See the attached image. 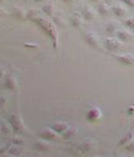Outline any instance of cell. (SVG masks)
<instances>
[{
    "label": "cell",
    "mask_w": 134,
    "mask_h": 157,
    "mask_svg": "<svg viewBox=\"0 0 134 157\" xmlns=\"http://www.w3.org/2000/svg\"><path fill=\"white\" fill-rule=\"evenodd\" d=\"M38 23L39 26L43 28V31L48 34L49 37L51 38V40L53 42V46L56 49L58 46V34L55 31V29H54V27L52 26V24L43 19H38Z\"/></svg>",
    "instance_id": "1"
},
{
    "label": "cell",
    "mask_w": 134,
    "mask_h": 157,
    "mask_svg": "<svg viewBox=\"0 0 134 157\" xmlns=\"http://www.w3.org/2000/svg\"><path fill=\"white\" fill-rule=\"evenodd\" d=\"M96 146V140H94L92 139H85L81 140L78 144L75 145L74 147V151L76 152V154H87L95 148Z\"/></svg>",
    "instance_id": "2"
},
{
    "label": "cell",
    "mask_w": 134,
    "mask_h": 157,
    "mask_svg": "<svg viewBox=\"0 0 134 157\" xmlns=\"http://www.w3.org/2000/svg\"><path fill=\"white\" fill-rule=\"evenodd\" d=\"M8 122L11 125L13 131L18 135H22L25 132V124L22 120L21 116H20L18 113L13 112L9 115L8 117Z\"/></svg>",
    "instance_id": "3"
},
{
    "label": "cell",
    "mask_w": 134,
    "mask_h": 157,
    "mask_svg": "<svg viewBox=\"0 0 134 157\" xmlns=\"http://www.w3.org/2000/svg\"><path fill=\"white\" fill-rule=\"evenodd\" d=\"M103 118L102 109L99 106H92L89 108V110L86 114V119L90 123H97L100 122Z\"/></svg>",
    "instance_id": "4"
},
{
    "label": "cell",
    "mask_w": 134,
    "mask_h": 157,
    "mask_svg": "<svg viewBox=\"0 0 134 157\" xmlns=\"http://www.w3.org/2000/svg\"><path fill=\"white\" fill-rule=\"evenodd\" d=\"M104 45L108 51H116L122 46V41H120L118 38L108 36L104 40Z\"/></svg>",
    "instance_id": "5"
},
{
    "label": "cell",
    "mask_w": 134,
    "mask_h": 157,
    "mask_svg": "<svg viewBox=\"0 0 134 157\" xmlns=\"http://www.w3.org/2000/svg\"><path fill=\"white\" fill-rule=\"evenodd\" d=\"M113 58L118 61L122 65L131 66L134 64V55L131 53H120V54H113Z\"/></svg>",
    "instance_id": "6"
},
{
    "label": "cell",
    "mask_w": 134,
    "mask_h": 157,
    "mask_svg": "<svg viewBox=\"0 0 134 157\" xmlns=\"http://www.w3.org/2000/svg\"><path fill=\"white\" fill-rule=\"evenodd\" d=\"M59 136H60V134H58V132L55 130H53L52 128H46V129H43L39 132V136H41L42 139L49 140V141L58 140Z\"/></svg>",
    "instance_id": "7"
},
{
    "label": "cell",
    "mask_w": 134,
    "mask_h": 157,
    "mask_svg": "<svg viewBox=\"0 0 134 157\" xmlns=\"http://www.w3.org/2000/svg\"><path fill=\"white\" fill-rule=\"evenodd\" d=\"M116 33L117 38L122 42H130L134 38V34L131 33V31H129V29H124V28L118 29Z\"/></svg>",
    "instance_id": "8"
},
{
    "label": "cell",
    "mask_w": 134,
    "mask_h": 157,
    "mask_svg": "<svg viewBox=\"0 0 134 157\" xmlns=\"http://www.w3.org/2000/svg\"><path fill=\"white\" fill-rule=\"evenodd\" d=\"M3 86L8 90H15L18 87L17 77L14 76L13 74H9V75H7L6 77H5Z\"/></svg>",
    "instance_id": "9"
},
{
    "label": "cell",
    "mask_w": 134,
    "mask_h": 157,
    "mask_svg": "<svg viewBox=\"0 0 134 157\" xmlns=\"http://www.w3.org/2000/svg\"><path fill=\"white\" fill-rule=\"evenodd\" d=\"M34 147L39 152H47L51 149V144L49 142V140L42 139L35 142Z\"/></svg>",
    "instance_id": "10"
},
{
    "label": "cell",
    "mask_w": 134,
    "mask_h": 157,
    "mask_svg": "<svg viewBox=\"0 0 134 157\" xmlns=\"http://www.w3.org/2000/svg\"><path fill=\"white\" fill-rule=\"evenodd\" d=\"M85 40L86 42L92 47H99L100 46V37L98 36V34H96L93 32H88L85 34Z\"/></svg>",
    "instance_id": "11"
},
{
    "label": "cell",
    "mask_w": 134,
    "mask_h": 157,
    "mask_svg": "<svg viewBox=\"0 0 134 157\" xmlns=\"http://www.w3.org/2000/svg\"><path fill=\"white\" fill-rule=\"evenodd\" d=\"M112 12L115 16L118 17V18H123L127 13V8L126 5H124L123 3H117L115 4L112 7Z\"/></svg>",
    "instance_id": "12"
},
{
    "label": "cell",
    "mask_w": 134,
    "mask_h": 157,
    "mask_svg": "<svg viewBox=\"0 0 134 157\" xmlns=\"http://www.w3.org/2000/svg\"><path fill=\"white\" fill-rule=\"evenodd\" d=\"M82 16L84 19L88 20V21H93L96 19V12L91 6L85 5L82 9Z\"/></svg>",
    "instance_id": "13"
},
{
    "label": "cell",
    "mask_w": 134,
    "mask_h": 157,
    "mask_svg": "<svg viewBox=\"0 0 134 157\" xmlns=\"http://www.w3.org/2000/svg\"><path fill=\"white\" fill-rule=\"evenodd\" d=\"M120 29V24H118L117 21H115V20H111L110 22H108L106 27H105V31L107 33H116L117 32V29Z\"/></svg>",
    "instance_id": "14"
},
{
    "label": "cell",
    "mask_w": 134,
    "mask_h": 157,
    "mask_svg": "<svg viewBox=\"0 0 134 157\" xmlns=\"http://www.w3.org/2000/svg\"><path fill=\"white\" fill-rule=\"evenodd\" d=\"M98 12L99 14L103 17H108L110 16V14L112 12V8L108 6V4L106 2H102L98 5Z\"/></svg>",
    "instance_id": "15"
},
{
    "label": "cell",
    "mask_w": 134,
    "mask_h": 157,
    "mask_svg": "<svg viewBox=\"0 0 134 157\" xmlns=\"http://www.w3.org/2000/svg\"><path fill=\"white\" fill-rule=\"evenodd\" d=\"M68 124L65 122H61V121H58V122H55L54 124H52L51 128L53 130H55L58 134L62 135L64 132H65L67 129H68Z\"/></svg>",
    "instance_id": "16"
},
{
    "label": "cell",
    "mask_w": 134,
    "mask_h": 157,
    "mask_svg": "<svg viewBox=\"0 0 134 157\" xmlns=\"http://www.w3.org/2000/svg\"><path fill=\"white\" fill-rule=\"evenodd\" d=\"M77 132H78V129L75 126H69L68 129L64 132L61 136H62V137L64 140H70L71 137H73L77 134Z\"/></svg>",
    "instance_id": "17"
},
{
    "label": "cell",
    "mask_w": 134,
    "mask_h": 157,
    "mask_svg": "<svg viewBox=\"0 0 134 157\" xmlns=\"http://www.w3.org/2000/svg\"><path fill=\"white\" fill-rule=\"evenodd\" d=\"M71 23L73 25V27L75 28H80L83 24V16L82 14H78V13H75L72 16V19H71Z\"/></svg>",
    "instance_id": "18"
},
{
    "label": "cell",
    "mask_w": 134,
    "mask_h": 157,
    "mask_svg": "<svg viewBox=\"0 0 134 157\" xmlns=\"http://www.w3.org/2000/svg\"><path fill=\"white\" fill-rule=\"evenodd\" d=\"M8 152H9V154H11L13 156H19L23 153V148L21 147V145L13 144L8 148Z\"/></svg>",
    "instance_id": "19"
},
{
    "label": "cell",
    "mask_w": 134,
    "mask_h": 157,
    "mask_svg": "<svg viewBox=\"0 0 134 157\" xmlns=\"http://www.w3.org/2000/svg\"><path fill=\"white\" fill-rule=\"evenodd\" d=\"M0 130H1V134L3 135H11L13 132V129L9 122H2L0 124Z\"/></svg>",
    "instance_id": "20"
},
{
    "label": "cell",
    "mask_w": 134,
    "mask_h": 157,
    "mask_svg": "<svg viewBox=\"0 0 134 157\" xmlns=\"http://www.w3.org/2000/svg\"><path fill=\"white\" fill-rule=\"evenodd\" d=\"M133 137H134V136H133V131L131 130V131L128 132L126 135H124V136L121 137V139L120 140V144H120V146H124L128 141H130L133 139Z\"/></svg>",
    "instance_id": "21"
},
{
    "label": "cell",
    "mask_w": 134,
    "mask_h": 157,
    "mask_svg": "<svg viewBox=\"0 0 134 157\" xmlns=\"http://www.w3.org/2000/svg\"><path fill=\"white\" fill-rule=\"evenodd\" d=\"M124 24H125V26L129 29H132V31H134V16L128 17L124 21Z\"/></svg>",
    "instance_id": "22"
},
{
    "label": "cell",
    "mask_w": 134,
    "mask_h": 157,
    "mask_svg": "<svg viewBox=\"0 0 134 157\" xmlns=\"http://www.w3.org/2000/svg\"><path fill=\"white\" fill-rule=\"evenodd\" d=\"M13 11H14L15 16L18 18H25V16H26V13H25L24 9H22V8L16 7V8H14Z\"/></svg>",
    "instance_id": "23"
},
{
    "label": "cell",
    "mask_w": 134,
    "mask_h": 157,
    "mask_svg": "<svg viewBox=\"0 0 134 157\" xmlns=\"http://www.w3.org/2000/svg\"><path fill=\"white\" fill-rule=\"evenodd\" d=\"M11 141H12L13 144H18V145H22L24 144V140H23V137L21 136H14Z\"/></svg>",
    "instance_id": "24"
},
{
    "label": "cell",
    "mask_w": 134,
    "mask_h": 157,
    "mask_svg": "<svg viewBox=\"0 0 134 157\" xmlns=\"http://www.w3.org/2000/svg\"><path fill=\"white\" fill-rule=\"evenodd\" d=\"M7 101H8V98L6 95H2L0 96V110H3L5 107L7 105Z\"/></svg>",
    "instance_id": "25"
},
{
    "label": "cell",
    "mask_w": 134,
    "mask_h": 157,
    "mask_svg": "<svg viewBox=\"0 0 134 157\" xmlns=\"http://www.w3.org/2000/svg\"><path fill=\"white\" fill-rule=\"evenodd\" d=\"M124 148L129 152H134V137L124 145Z\"/></svg>",
    "instance_id": "26"
},
{
    "label": "cell",
    "mask_w": 134,
    "mask_h": 157,
    "mask_svg": "<svg viewBox=\"0 0 134 157\" xmlns=\"http://www.w3.org/2000/svg\"><path fill=\"white\" fill-rule=\"evenodd\" d=\"M43 11L46 12L47 15H49V16H51V15L53 14V7L51 6V5H47V6L43 7Z\"/></svg>",
    "instance_id": "27"
},
{
    "label": "cell",
    "mask_w": 134,
    "mask_h": 157,
    "mask_svg": "<svg viewBox=\"0 0 134 157\" xmlns=\"http://www.w3.org/2000/svg\"><path fill=\"white\" fill-rule=\"evenodd\" d=\"M121 3H123L126 6L130 7V8H134V0H120Z\"/></svg>",
    "instance_id": "28"
},
{
    "label": "cell",
    "mask_w": 134,
    "mask_h": 157,
    "mask_svg": "<svg viewBox=\"0 0 134 157\" xmlns=\"http://www.w3.org/2000/svg\"><path fill=\"white\" fill-rule=\"evenodd\" d=\"M127 114L128 115H134V105H129L127 108Z\"/></svg>",
    "instance_id": "29"
},
{
    "label": "cell",
    "mask_w": 134,
    "mask_h": 157,
    "mask_svg": "<svg viewBox=\"0 0 134 157\" xmlns=\"http://www.w3.org/2000/svg\"><path fill=\"white\" fill-rule=\"evenodd\" d=\"M6 152H8V148L5 146H0V155H5Z\"/></svg>",
    "instance_id": "30"
},
{
    "label": "cell",
    "mask_w": 134,
    "mask_h": 157,
    "mask_svg": "<svg viewBox=\"0 0 134 157\" xmlns=\"http://www.w3.org/2000/svg\"><path fill=\"white\" fill-rule=\"evenodd\" d=\"M4 77H5V70L2 67H0V80H2Z\"/></svg>",
    "instance_id": "31"
},
{
    "label": "cell",
    "mask_w": 134,
    "mask_h": 157,
    "mask_svg": "<svg viewBox=\"0 0 134 157\" xmlns=\"http://www.w3.org/2000/svg\"><path fill=\"white\" fill-rule=\"evenodd\" d=\"M106 3H110V2H112V1H113V0H104Z\"/></svg>",
    "instance_id": "32"
},
{
    "label": "cell",
    "mask_w": 134,
    "mask_h": 157,
    "mask_svg": "<svg viewBox=\"0 0 134 157\" xmlns=\"http://www.w3.org/2000/svg\"><path fill=\"white\" fill-rule=\"evenodd\" d=\"M63 1H65V2H72V1H74V0H63Z\"/></svg>",
    "instance_id": "33"
},
{
    "label": "cell",
    "mask_w": 134,
    "mask_h": 157,
    "mask_svg": "<svg viewBox=\"0 0 134 157\" xmlns=\"http://www.w3.org/2000/svg\"><path fill=\"white\" fill-rule=\"evenodd\" d=\"M91 1H94V2H95V1H100V0H91Z\"/></svg>",
    "instance_id": "34"
},
{
    "label": "cell",
    "mask_w": 134,
    "mask_h": 157,
    "mask_svg": "<svg viewBox=\"0 0 134 157\" xmlns=\"http://www.w3.org/2000/svg\"><path fill=\"white\" fill-rule=\"evenodd\" d=\"M36 1H43V0H36Z\"/></svg>",
    "instance_id": "35"
},
{
    "label": "cell",
    "mask_w": 134,
    "mask_h": 157,
    "mask_svg": "<svg viewBox=\"0 0 134 157\" xmlns=\"http://www.w3.org/2000/svg\"><path fill=\"white\" fill-rule=\"evenodd\" d=\"M2 1H3V0H0V3H1V2H2Z\"/></svg>",
    "instance_id": "36"
},
{
    "label": "cell",
    "mask_w": 134,
    "mask_h": 157,
    "mask_svg": "<svg viewBox=\"0 0 134 157\" xmlns=\"http://www.w3.org/2000/svg\"><path fill=\"white\" fill-rule=\"evenodd\" d=\"M0 134H1V130H0Z\"/></svg>",
    "instance_id": "37"
},
{
    "label": "cell",
    "mask_w": 134,
    "mask_h": 157,
    "mask_svg": "<svg viewBox=\"0 0 134 157\" xmlns=\"http://www.w3.org/2000/svg\"><path fill=\"white\" fill-rule=\"evenodd\" d=\"M0 146H1V145H0Z\"/></svg>",
    "instance_id": "38"
}]
</instances>
